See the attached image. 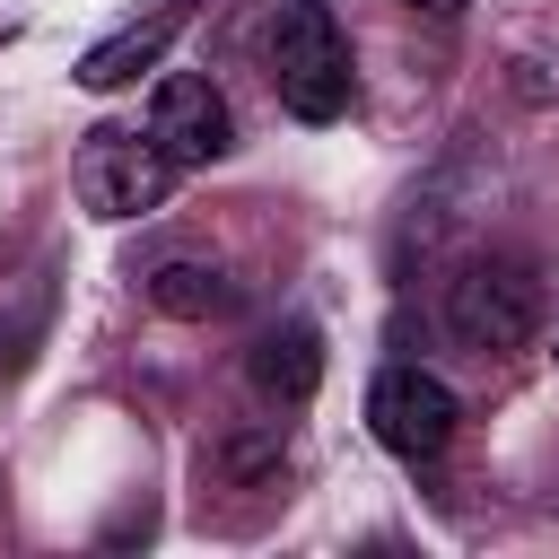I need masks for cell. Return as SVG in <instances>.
Returning a JSON list of instances; mask_svg holds the SVG:
<instances>
[{"mask_svg":"<svg viewBox=\"0 0 559 559\" xmlns=\"http://www.w3.org/2000/svg\"><path fill=\"white\" fill-rule=\"evenodd\" d=\"M262 52H271V87L297 122H341L349 114L358 70H349V35H341L332 0H280Z\"/></svg>","mask_w":559,"mask_h":559,"instance_id":"obj_1","label":"cell"},{"mask_svg":"<svg viewBox=\"0 0 559 559\" xmlns=\"http://www.w3.org/2000/svg\"><path fill=\"white\" fill-rule=\"evenodd\" d=\"M445 332L463 349H524L542 332V271L524 253H472L445 280Z\"/></svg>","mask_w":559,"mask_h":559,"instance_id":"obj_2","label":"cell"},{"mask_svg":"<svg viewBox=\"0 0 559 559\" xmlns=\"http://www.w3.org/2000/svg\"><path fill=\"white\" fill-rule=\"evenodd\" d=\"M454 419H463L454 384L428 376V367H411V358H393V367L367 384V428H376V445L402 454V463H437V454L454 445Z\"/></svg>","mask_w":559,"mask_h":559,"instance_id":"obj_3","label":"cell"},{"mask_svg":"<svg viewBox=\"0 0 559 559\" xmlns=\"http://www.w3.org/2000/svg\"><path fill=\"white\" fill-rule=\"evenodd\" d=\"M166 175H175V157L157 140H140V131H87L79 157H70V183H79V201L96 218H148Z\"/></svg>","mask_w":559,"mask_h":559,"instance_id":"obj_4","label":"cell"},{"mask_svg":"<svg viewBox=\"0 0 559 559\" xmlns=\"http://www.w3.org/2000/svg\"><path fill=\"white\" fill-rule=\"evenodd\" d=\"M148 140H157L175 166H210V157H227V148H236V114H227L218 79H201V70L157 79V96H148Z\"/></svg>","mask_w":559,"mask_h":559,"instance_id":"obj_5","label":"cell"},{"mask_svg":"<svg viewBox=\"0 0 559 559\" xmlns=\"http://www.w3.org/2000/svg\"><path fill=\"white\" fill-rule=\"evenodd\" d=\"M183 17H192V0H157L148 17L114 26L105 44H87V61H79V87H87V96H114V87H131L140 70H157V61H166V44L183 35Z\"/></svg>","mask_w":559,"mask_h":559,"instance_id":"obj_6","label":"cell"},{"mask_svg":"<svg viewBox=\"0 0 559 559\" xmlns=\"http://www.w3.org/2000/svg\"><path fill=\"white\" fill-rule=\"evenodd\" d=\"M245 367H253V384L271 393V402H314V384H323V332L314 323H262L253 332V349H245Z\"/></svg>","mask_w":559,"mask_h":559,"instance_id":"obj_7","label":"cell"},{"mask_svg":"<svg viewBox=\"0 0 559 559\" xmlns=\"http://www.w3.org/2000/svg\"><path fill=\"white\" fill-rule=\"evenodd\" d=\"M148 306L175 314V323H210V314L236 306V280L210 271V262H157V271H148Z\"/></svg>","mask_w":559,"mask_h":559,"instance_id":"obj_8","label":"cell"},{"mask_svg":"<svg viewBox=\"0 0 559 559\" xmlns=\"http://www.w3.org/2000/svg\"><path fill=\"white\" fill-rule=\"evenodd\" d=\"M507 87H515L524 105H550V96H559V52H515Z\"/></svg>","mask_w":559,"mask_h":559,"instance_id":"obj_9","label":"cell"},{"mask_svg":"<svg viewBox=\"0 0 559 559\" xmlns=\"http://www.w3.org/2000/svg\"><path fill=\"white\" fill-rule=\"evenodd\" d=\"M402 9H419V17H463V0H402Z\"/></svg>","mask_w":559,"mask_h":559,"instance_id":"obj_10","label":"cell"}]
</instances>
